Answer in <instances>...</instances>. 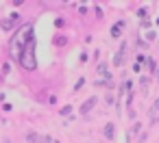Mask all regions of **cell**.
Returning <instances> with one entry per match:
<instances>
[{
    "instance_id": "6da1fadb",
    "label": "cell",
    "mask_w": 159,
    "mask_h": 143,
    "mask_svg": "<svg viewBox=\"0 0 159 143\" xmlns=\"http://www.w3.org/2000/svg\"><path fill=\"white\" fill-rule=\"evenodd\" d=\"M33 24L29 22V24H24L22 28H18L16 31V35L11 37V41H9V48H11V57L18 61L20 59V54H22V50L26 48V44L33 39Z\"/></svg>"
},
{
    "instance_id": "9c48e42d",
    "label": "cell",
    "mask_w": 159,
    "mask_h": 143,
    "mask_svg": "<svg viewBox=\"0 0 159 143\" xmlns=\"http://www.w3.org/2000/svg\"><path fill=\"white\" fill-rule=\"evenodd\" d=\"M96 69H98V74H105V78H107V80H111V78H109V69H107V63H100V65H98Z\"/></svg>"
},
{
    "instance_id": "ac0fdd59",
    "label": "cell",
    "mask_w": 159,
    "mask_h": 143,
    "mask_svg": "<svg viewBox=\"0 0 159 143\" xmlns=\"http://www.w3.org/2000/svg\"><path fill=\"white\" fill-rule=\"evenodd\" d=\"M5 143H11V141H9V139H5Z\"/></svg>"
},
{
    "instance_id": "5bb4252c",
    "label": "cell",
    "mask_w": 159,
    "mask_h": 143,
    "mask_svg": "<svg viewBox=\"0 0 159 143\" xmlns=\"http://www.w3.org/2000/svg\"><path fill=\"white\" fill-rule=\"evenodd\" d=\"M83 85H85V80H83V78H79V82H76V85H74V91H79V89H81V87H83Z\"/></svg>"
},
{
    "instance_id": "3957f363",
    "label": "cell",
    "mask_w": 159,
    "mask_h": 143,
    "mask_svg": "<svg viewBox=\"0 0 159 143\" xmlns=\"http://www.w3.org/2000/svg\"><path fill=\"white\" fill-rule=\"evenodd\" d=\"M20 24V15L18 13H13L11 18H7V20H0V28L2 31H11V28H16Z\"/></svg>"
},
{
    "instance_id": "9a60e30c",
    "label": "cell",
    "mask_w": 159,
    "mask_h": 143,
    "mask_svg": "<svg viewBox=\"0 0 159 143\" xmlns=\"http://www.w3.org/2000/svg\"><path fill=\"white\" fill-rule=\"evenodd\" d=\"M70 113H72V106H63L61 108V115H70Z\"/></svg>"
},
{
    "instance_id": "8fae6325",
    "label": "cell",
    "mask_w": 159,
    "mask_h": 143,
    "mask_svg": "<svg viewBox=\"0 0 159 143\" xmlns=\"http://www.w3.org/2000/svg\"><path fill=\"white\" fill-rule=\"evenodd\" d=\"M157 111H159V98H157V102H155V104L150 106V111H148V113H150V117H152V121H155V113H157Z\"/></svg>"
},
{
    "instance_id": "8992f818",
    "label": "cell",
    "mask_w": 159,
    "mask_h": 143,
    "mask_svg": "<svg viewBox=\"0 0 159 143\" xmlns=\"http://www.w3.org/2000/svg\"><path fill=\"white\" fill-rule=\"evenodd\" d=\"M113 132H116V126H113L111 121H107V124H105V139L111 141V139H113Z\"/></svg>"
},
{
    "instance_id": "e0dca14e",
    "label": "cell",
    "mask_w": 159,
    "mask_h": 143,
    "mask_svg": "<svg viewBox=\"0 0 159 143\" xmlns=\"http://www.w3.org/2000/svg\"><path fill=\"white\" fill-rule=\"evenodd\" d=\"M137 143H146V134H142V137H139V141H137Z\"/></svg>"
},
{
    "instance_id": "ba28073f",
    "label": "cell",
    "mask_w": 159,
    "mask_h": 143,
    "mask_svg": "<svg viewBox=\"0 0 159 143\" xmlns=\"http://www.w3.org/2000/svg\"><path fill=\"white\" fill-rule=\"evenodd\" d=\"M26 141L29 143H44V139H39V134H35V132H29L26 134Z\"/></svg>"
},
{
    "instance_id": "2e32d148",
    "label": "cell",
    "mask_w": 159,
    "mask_h": 143,
    "mask_svg": "<svg viewBox=\"0 0 159 143\" xmlns=\"http://www.w3.org/2000/svg\"><path fill=\"white\" fill-rule=\"evenodd\" d=\"M137 48H144V50H146V41H142V39H137Z\"/></svg>"
},
{
    "instance_id": "30bf717a",
    "label": "cell",
    "mask_w": 159,
    "mask_h": 143,
    "mask_svg": "<svg viewBox=\"0 0 159 143\" xmlns=\"http://www.w3.org/2000/svg\"><path fill=\"white\" fill-rule=\"evenodd\" d=\"M146 63H148V69H150V74H157V63H155V59H146Z\"/></svg>"
},
{
    "instance_id": "52a82bcc",
    "label": "cell",
    "mask_w": 159,
    "mask_h": 143,
    "mask_svg": "<svg viewBox=\"0 0 159 143\" xmlns=\"http://www.w3.org/2000/svg\"><path fill=\"white\" fill-rule=\"evenodd\" d=\"M122 59H124V44H122V48H120V50L116 52V57H113V65L118 67V65L122 63Z\"/></svg>"
},
{
    "instance_id": "7a4b0ae2",
    "label": "cell",
    "mask_w": 159,
    "mask_h": 143,
    "mask_svg": "<svg viewBox=\"0 0 159 143\" xmlns=\"http://www.w3.org/2000/svg\"><path fill=\"white\" fill-rule=\"evenodd\" d=\"M35 39H31L29 44H26V48L22 50V54H20V59H18V63L26 69V72H33L35 67H37V59H35Z\"/></svg>"
},
{
    "instance_id": "d6986e66",
    "label": "cell",
    "mask_w": 159,
    "mask_h": 143,
    "mask_svg": "<svg viewBox=\"0 0 159 143\" xmlns=\"http://www.w3.org/2000/svg\"><path fill=\"white\" fill-rule=\"evenodd\" d=\"M157 80H159V72H157Z\"/></svg>"
},
{
    "instance_id": "4fadbf2b",
    "label": "cell",
    "mask_w": 159,
    "mask_h": 143,
    "mask_svg": "<svg viewBox=\"0 0 159 143\" xmlns=\"http://www.w3.org/2000/svg\"><path fill=\"white\" fill-rule=\"evenodd\" d=\"M155 37H157V33H152V31L146 33V39H148V41H155Z\"/></svg>"
},
{
    "instance_id": "7c38bea8",
    "label": "cell",
    "mask_w": 159,
    "mask_h": 143,
    "mask_svg": "<svg viewBox=\"0 0 159 143\" xmlns=\"http://www.w3.org/2000/svg\"><path fill=\"white\" fill-rule=\"evenodd\" d=\"M139 85H142V89L146 91V89H148V78H146V76H142V78H139Z\"/></svg>"
},
{
    "instance_id": "277c9868",
    "label": "cell",
    "mask_w": 159,
    "mask_h": 143,
    "mask_svg": "<svg viewBox=\"0 0 159 143\" xmlns=\"http://www.w3.org/2000/svg\"><path fill=\"white\" fill-rule=\"evenodd\" d=\"M96 102H98V98H96V95H94V98H89V100H87V102L81 106V115H87V113H89V111L96 106Z\"/></svg>"
},
{
    "instance_id": "5b68a950",
    "label": "cell",
    "mask_w": 159,
    "mask_h": 143,
    "mask_svg": "<svg viewBox=\"0 0 159 143\" xmlns=\"http://www.w3.org/2000/svg\"><path fill=\"white\" fill-rule=\"evenodd\" d=\"M122 31H124V20H118V22L111 26V37H120Z\"/></svg>"
}]
</instances>
